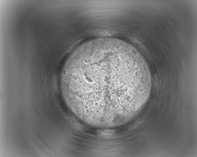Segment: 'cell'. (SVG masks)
Returning a JSON list of instances; mask_svg holds the SVG:
<instances>
[{"instance_id": "cell-1", "label": "cell", "mask_w": 197, "mask_h": 157, "mask_svg": "<svg viewBox=\"0 0 197 157\" xmlns=\"http://www.w3.org/2000/svg\"><path fill=\"white\" fill-rule=\"evenodd\" d=\"M151 75L142 56L127 43L94 39L72 53L61 77L69 108L87 125L108 128L135 116L150 94Z\"/></svg>"}]
</instances>
